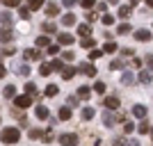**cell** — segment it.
<instances>
[{
	"label": "cell",
	"mask_w": 153,
	"mask_h": 146,
	"mask_svg": "<svg viewBox=\"0 0 153 146\" xmlns=\"http://www.w3.org/2000/svg\"><path fill=\"white\" fill-rule=\"evenodd\" d=\"M0 139L5 142V144H16V142L21 139L19 128H2V133H0Z\"/></svg>",
	"instance_id": "1"
},
{
	"label": "cell",
	"mask_w": 153,
	"mask_h": 146,
	"mask_svg": "<svg viewBox=\"0 0 153 146\" xmlns=\"http://www.w3.org/2000/svg\"><path fill=\"white\" fill-rule=\"evenodd\" d=\"M59 144L62 146H78V135H73V133L59 135Z\"/></svg>",
	"instance_id": "2"
},
{
	"label": "cell",
	"mask_w": 153,
	"mask_h": 146,
	"mask_svg": "<svg viewBox=\"0 0 153 146\" xmlns=\"http://www.w3.org/2000/svg\"><path fill=\"white\" fill-rule=\"evenodd\" d=\"M14 103H16V107H19V110H25V107H30V105H32V98L23 94V96H16Z\"/></svg>",
	"instance_id": "3"
},
{
	"label": "cell",
	"mask_w": 153,
	"mask_h": 146,
	"mask_svg": "<svg viewBox=\"0 0 153 146\" xmlns=\"http://www.w3.org/2000/svg\"><path fill=\"white\" fill-rule=\"evenodd\" d=\"M78 71H80V73H85V76H89V78H94L96 73H98L94 64H80V66H78Z\"/></svg>",
	"instance_id": "4"
},
{
	"label": "cell",
	"mask_w": 153,
	"mask_h": 146,
	"mask_svg": "<svg viewBox=\"0 0 153 146\" xmlns=\"http://www.w3.org/2000/svg\"><path fill=\"white\" fill-rule=\"evenodd\" d=\"M119 105H121V101H119L117 96H108V98H105V107L108 110H119Z\"/></svg>",
	"instance_id": "5"
},
{
	"label": "cell",
	"mask_w": 153,
	"mask_h": 146,
	"mask_svg": "<svg viewBox=\"0 0 153 146\" xmlns=\"http://www.w3.org/2000/svg\"><path fill=\"white\" fill-rule=\"evenodd\" d=\"M23 57H25V62H32V59H39L41 55H39V50H37V48H25Z\"/></svg>",
	"instance_id": "6"
},
{
	"label": "cell",
	"mask_w": 153,
	"mask_h": 146,
	"mask_svg": "<svg viewBox=\"0 0 153 146\" xmlns=\"http://www.w3.org/2000/svg\"><path fill=\"white\" fill-rule=\"evenodd\" d=\"M14 39V32L9 30V27H2L0 30V44H7V41H12Z\"/></svg>",
	"instance_id": "7"
},
{
	"label": "cell",
	"mask_w": 153,
	"mask_h": 146,
	"mask_svg": "<svg viewBox=\"0 0 153 146\" xmlns=\"http://www.w3.org/2000/svg\"><path fill=\"white\" fill-rule=\"evenodd\" d=\"M25 96H30V98H37L39 96V89L34 82H25Z\"/></svg>",
	"instance_id": "8"
},
{
	"label": "cell",
	"mask_w": 153,
	"mask_h": 146,
	"mask_svg": "<svg viewBox=\"0 0 153 146\" xmlns=\"http://www.w3.org/2000/svg\"><path fill=\"white\" fill-rule=\"evenodd\" d=\"M78 34H80V37H85V39H89L91 25H89V23H80V25H78Z\"/></svg>",
	"instance_id": "9"
},
{
	"label": "cell",
	"mask_w": 153,
	"mask_h": 146,
	"mask_svg": "<svg viewBox=\"0 0 153 146\" xmlns=\"http://www.w3.org/2000/svg\"><path fill=\"white\" fill-rule=\"evenodd\" d=\"M114 146H140V142H137V139H123V137H117Z\"/></svg>",
	"instance_id": "10"
},
{
	"label": "cell",
	"mask_w": 153,
	"mask_h": 146,
	"mask_svg": "<svg viewBox=\"0 0 153 146\" xmlns=\"http://www.w3.org/2000/svg\"><path fill=\"white\" fill-rule=\"evenodd\" d=\"M135 39L137 41H151V32L149 30H135Z\"/></svg>",
	"instance_id": "11"
},
{
	"label": "cell",
	"mask_w": 153,
	"mask_h": 146,
	"mask_svg": "<svg viewBox=\"0 0 153 146\" xmlns=\"http://www.w3.org/2000/svg\"><path fill=\"white\" fill-rule=\"evenodd\" d=\"M57 14H59V5H55V2L46 5V16H57Z\"/></svg>",
	"instance_id": "12"
},
{
	"label": "cell",
	"mask_w": 153,
	"mask_h": 146,
	"mask_svg": "<svg viewBox=\"0 0 153 146\" xmlns=\"http://www.w3.org/2000/svg\"><path fill=\"white\" fill-rule=\"evenodd\" d=\"M59 76H62L64 80H71V78L76 76V69H71V66H64V69L59 71Z\"/></svg>",
	"instance_id": "13"
},
{
	"label": "cell",
	"mask_w": 153,
	"mask_h": 146,
	"mask_svg": "<svg viewBox=\"0 0 153 146\" xmlns=\"http://www.w3.org/2000/svg\"><path fill=\"white\" fill-rule=\"evenodd\" d=\"M133 114L137 116V119H144V116H146V107H144V105H133Z\"/></svg>",
	"instance_id": "14"
},
{
	"label": "cell",
	"mask_w": 153,
	"mask_h": 146,
	"mask_svg": "<svg viewBox=\"0 0 153 146\" xmlns=\"http://www.w3.org/2000/svg\"><path fill=\"white\" fill-rule=\"evenodd\" d=\"M57 39H59V44H62V46H71V44H73V37H71L69 32H62Z\"/></svg>",
	"instance_id": "15"
},
{
	"label": "cell",
	"mask_w": 153,
	"mask_h": 146,
	"mask_svg": "<svg viewBox=\"0 0 153 146\" xmlns=\"http://www.w3.org/2000/svg\"><path fill=\"white\" fill-rule=\"evenodd\" d=\"M96 116V110L94 107H82V119L85 121H91Z\"/></svg>",
	"instance_id": "16"
},
{
	"label": "cell",
	"mask_w": 153,
	"mask_h": 146,
	"mask_svg": "<svg viewBox=\"0 0 153 146\" xmlns=\"http://www.w3.org/2000/svg\"><path fill=\"white\" fill-rule=\"evenodd\" d=\"M2 94H5V98H16V87H14V84H7V87L2 89Z\"/></svg>",
	"instance_id": "17"
},
{
	"label": "cell",
	"mask_w": 153,
	"mask_h": 146,
	"mask_svg": "<svg viewBox=\"0 0 153 146\" xmlns=\"http://www.w3.org/2000/svg\"><path fill=\"white\" fill-rule=\"evenodd\" d=\"M34 114H37V119H41V121H44V119H48V114H51V112H48V107H44V105H39Z\"/></svg>",
	"instance_id": "18"
},
{
	"label": "cell",
	"mask_w": 153,
	"mask_h": 146,
	"mask_svg": "<svg viewBox=\"0 0 153 146\" xmlns=\"http://www.w3.org/2000/svg\"><path fill=\"white\" fill-rule=\"evenodd\" d=\"M89 96H91V89H89V87H80V89H78V98H82V101H87Z\"/></svg>",
	"instance_id": "19"
},
{
	"label": "cell",
	"mask_w": 153,
	"mask_h": 146,
	"mask_svg": "<svg viewBox=\"0 0 153 146\" xmlns=\"http://www.w3.org/2000/svg\"><path fill=\"white\" fill-rule=\"evenodd\" d=\"M130 12H133V7H130V5H121V7H119V16H121V19H128Z\"/></svg>",
	"instance_id": "20"
},
{
	"label": "cell",
	"mask_w": 153,
	"mask_h": 146,
	"mask_svg": "<svg viewBox=\"0 0 153 146\" xmlns=\"http://www.w3.org/2000/svg\"><path fill=\"white\" fill-rule=\"evenodd\" d=\"M103 123H105L108 128H112V126L117 123V116H112V114H103Z\"/></svg>",
	"instance_id": "21"
},
{
	"label": "cell",
	"mask_w": 153,
	"mask_h": 146,
	"mask_svg": "<svg viewBox=\"0 0 153 146\" xmlns=\"http://www.w3.org/2000/svg\"><path fill=\"white\" fill-rule=\"evenodd\" d=\"M59 94V89H57V84H48V87H46V96H57Z\"/></svg>",
	"instance_id": "22"
},
{
	"label": "cell",
	"mask_w": 153,
	"mask_h": 146,
	"mask_svg": "<svg viewBox=\"0 0 153 146\" xmlns=\"http://www.w3.org/2000/svg\"><path fill=\"white\" fill-rule=\"evenodd\" d=\"M151 71H142V73H140V82H144V84H149V82H151Z\"/></svg>",
	"instance_id": "23"
},
{
	"label": "cell",
	"mask_w": 153,
	"mask_h": 146,
	"mask_svg": "<svg viewBox=\"0 0 153 146\" xmlns=\"http://www.w3.org/2000/svg\"><path fill=\"white\" fill-rule=\"evenodd\" d=\"M59 119H62V121H69L71 119V110L69 107H59Z\"/></svg>",
	"instance_id": "24"
},
{
	"label": "cell",
	"mask_w": 153,
	"mask_h": 146,
	"mask_svg": "<svg viewBox=\"0 0 153 146\" xmlns=\"http://www.w3.org/2000/svg\"><path fill=\"white\" fill-rule=\"evenodd\" d=\"M51 71H53V69H51V64H46V62L39 66V73H41L44 78H46V76H51Z\"/></svg>",
	"instance_id": "25"
},
{
	"label": "cell",
	"mask_w": 153,
	"mask_h": 146,
	"mask_svg": "<svg viewBox=\"0 0 153 146\" xmlns=\"http://www.w3.org/2000/svg\"><path fill=\"white\" fill-rule=\"evenodd\" d=\"M19 16L21 19H30V9L25 5H19Z\"/></svg>",
	"instance_id": "26"
},
{
	"label": "cell",
	"mask_w": 153,
	"mask_h": 146,
	"mask_svg": "<svg viewBox=\"0 0 153 146\" xmlns=\"http://www.w3.org/2000/svg\"><path fill=\"white\" fill-rule=\"evenodd\" d=\"M41 30H44L46 34H53V32H55V23H41Z\"/></svg>",
	"instance_id": "27"
},
{
	"label": "cell",
	"mask_w": 153,
	"mask_h": 146,
	"mask_svg": "<svg viewBox=\"0 0 153 146\" xmlns=\"http://www.w3.org/2000/svg\"><path fill=\"white\" fill-rule=\"evenodd\" d=\"M103 53H117V44L114 41H108V44L103 46Z\"/></svg>",
	"instance_id": "28"
},
{
	"label": "cell",
	"mask_w": 153,
	"mask_h": 146,
	"mask_svg": "<svg viewBox=\"0 0 153 146\" xmlns=\"http://www.w3.org/2000/svg\"><path fill=\"white\" fill-rule=\"evenodd\" d=\"M0 55H2V57H12L14 55V46H5V48L0 50Z\"/></svg>",
	"instance_id": "29"
},
{
	"label": "cell",
	"mask_w": 153,
	"mask_h": 146,
	"mask_svg": "<svg viewBox=\"0 0 153 146\" xmlns=\"http://www.w3.org/2000/svg\"><path fill=\"white\" fill-rule=\"evenodd\" d=\"M149 130H151V126H149L146 121H142L140 126H137V133H142V135H146V133H149Z\"/></svg>",
	"instance_id": "30"
},
{
	"label": "cell",
	"mask_w": 153,
	"mask_h": 146,
	"mask_svg": "<svg viewBox=\"0 0 153 146\" xmlns=\"http://www.w3.org/2000/svg\"><path fill=\"white\" fill-rule=\"evenodd\" d=\"M80 44H82V48H91V50H94V46H96V41H94V39H82V41H80Z\"/></svg>",
	"instance_id": "31"
},
{
	"label": "cell",
	"mask_w": 153,
	"mask_h": 146,
	"mask_svg": "<svg viewBox=\"0 0 153 146\" xmlns=\"http://www.w3.org/2000/svg\"><path fill=\"white\" fill-rule=\"evenodd\" d=\"M121 82H123V84H133V82H135V76H133V73H123Z\"/></svg>",
	"instance_id": "32"
},
{
	"label": "cell",
	"mask_w": 153,
	"mask_h": 146,
	"mask_svg": "<svg viewBox=\"0 0 153 146\" xmlns=\"http://www.w3.org/2000/svg\"><path fill=\"white\" fill-rule=\"evenodd\" d=\"M62 21H64V25H76V16L73 14H66Z\"/></svg>",
	"instance_id": "33"
},
{
	"label": "cell",
	"mask_w": 153,
	"mask_h": 146,
	"mask_svg": "<svg viewBox=\"0 0 153 146\" xmlns=\"http://www.w3.org/2000/svg\"><path fill=\"white\" fill-rule=\"evenodd\" d=\"M103 25H112V23H114V16H112V14H103Z\"/></svg>",
	"instance_id": "34"
},
{
	"label": "cell",
	"mask_w": 153,
	"mask_h": 146,
	"mask_svg": "<svg viewBox=\"0 0 153 146\" xmlns=\"http://www.w3.org/2000/svg\"><path fill=\"white\" fill-rule=\"evenodd\" d=\"M130 30H133V27L128 25V23H121V25L117 27V32H119V34H128V32H130Z\"/></svg>",
	"instance_id": "35"
},
{
	"label": "cell",
	"mask_w": 153,
	"mask_h": 146,
	"mask_svg": "<svg viewBox=\"0 0 153 146\" xmlns=\"http://www.w3.org/2000/svg\"><path fill=\"white\" fill-rule=\"evenodd\" d=\"M41 7H44V2H41V0H32L27 9H30V12H34V9H41Z\"/></svg>",
	"instance_id": "36"
},
{
	"label": "cell",
	"mask_w": 153,
	"mask_h": 146,
	"mask_svg": "<svg viewBox=\"0 0 153 146\" xmlns=\"http://www.w3.org/2000/svg\"><path fill=\"white\" fill-rule=\"evenodd\" d=\"M48 44H51V39L46 37V34H44V37H39V39H37V46H39V48H44V46H48Z\"/></svg>",
	"instance_id": "37"
},
{
	"label": "cell",
	"mask_w": 153,
	"mask_h": 146,
	"mask_svg": "<svg viewBox=\"0 0 153 146\" xmlns=\"http://www.w3.org/2000/svg\"><path fill=\"white\" fill-rule=\"evenodd\" d=\"M27 135H30V139H39V137H41L44 133H41V130H37V128H32V130H30Z\"/></svg>",
	"instance_id": "38"
},
{
	"label": "cell",
	"mask_w": 153,
	"mask_h": 146,
	"mask_svg": "<svg viewBox=\"0 0 153 146\" xmlns=\"http://www.w3.org/2000/svg\"><path fill=\"white\" fill-rule=\"evenodd\" d=\"M94 91H96V94H103V91H105V84H103L101 80H98V82L94 84Z\"/></svg>",
	"instance_id": "39"
},
{
	"label": "cell",
	"mask_w": 153,
	"mask_h": 146,
	"mask_svg": "<svg viewBox=\"0 0 153 146\" xmlns=\"http://www.w3.org/2000/svg\"><path fill=\"white\" fill-rule=\"evenodd\" d=\"M51 69H55V71H62V69H64V64H62V59H55V62L51 64Z\"/></svg>",
	"instance_id": "40"
},
{
	"label": "cell",
	"mask_w": 153,
	"mask_h": 146,
	"mask_svg": "<svg viewBox=\"0 0 153 146\" xmlns=\"http://www.w3.org/2000/svg\"><path fill=\"white\" fill-rule=\"evenodd\" d=\"M133 130H135V123L126 121V123H123V133H133Z\"/></svg>",
	"instance_id": "41"
},
{
	"label": "cell",
	"mask_w": 153,
	"mask_h": 146,
	"mask_svg": "<svg viewBox=\"0 0 153 146\" xmlns=\"http://www.w3.org/2000/svg\"><path fill=\"white\" fill-rule=\"evenodd\" d=\"M101 55H103V50H96V48H94V50L89 53V59H98Z\"/></svg>",
	"instance_id": "42"
},
{
	"label": "cell",
	"mask_w": 153,
	"mask_h": 146,
	"mask_svg": "<svg viewBox=\"0 0 153 146\" xmlns=\"http://www.w3.org/2000/svg\"><path fill=\"white\" fill-rule=\"evenodd\" d=\"M41 139H44L46 144H51V142H53V133H44V135H41Z\"/></svg>",
	"instance_id": "43"
},
{
	"label": "cell",
	"mask_w": 153,
	"mask_h": 146,
	"mask_svg": "<svg viewBox=\"0 0 153 146\" xmlns=\"http://www.w3.org/2000/svg\"><path fill=\"white\" fill-rule=\"evenodd\" d=\"M2 5H5V7H19V0H5Z\"/></svg>",
	"instance_id": "44"
},
{
	"label": "cell",
	"mask_w": 153,
	"mask_h": 146,
	"mask_svg": "<svg viewBox=\"0 0 153 146\" xmlns=\"http://www.w3.org/2000/svg\"><path fill=\"white\" fill-rule=\"evenodd\" d=\"M121 66H123V64L119 62V59H114V62L110 64V69H112V71H117V69H121Z\"/></svg>",
	"instance_id": "45"
},
{
	"label": "cell",
	"mask_w": 153,
	"mask_h": 146,
	"mask_svg": "<svg viewBox=\"0 0 153 146\" xmlns=\"http://www.w3.org/2000/svg\"><path fill=\"white\" fill-rule=\"evenodd\" d=\"M146 66H149V71L153 73V55H146Z\"/></svg>",
	"instance_id": "46"
},
{
	"label": "cell",
	"mask_w": 153,
	"mask_h": 146,
	"mask_svg": "<svg viewBox=\"0 0 153 146\" xmlns=\"http://www.w3.org/2000/svg\"><path fill=\"white\" fill-rule=\"evenodd\" d=\"M27 73H30V66H21L19 69V76H27Z\"/></svg>",
	"instance_id": "47"
},
{
	"label": "cell",
	"mask_w": 153,
	"mask_h": 146,
	"mask_svg": "<svg viewBox=\"0 0 153 146\" xmlns=\"http://www.w3.org/2000/svg\"><path fill=\"white\" fill-rule=\"evenodd\" d=\"M48 53H51V55H57L59 48H57V46H48Z\"/></svg>",
	"instance_id": "48"
},
{
	"label": "cell",
	"mask_w": 153,
	"mask_h": 146,
	"mask_svg": "<svg viewBox=\"0 0 153 146\" xmlns=\"http://www.w3.org/2000/svg\"><path fill=\"white\" fill-rule=\"evenodd\" d=\"M82 7H85V9H89V7H94V2H91V0H82Z\"/></svg>",
	"instance_id": "49"
},
{
	"label": "cell",
	"mask_w": 153,
	"mask_h": 146,
	"mask_svg": "<svg viewBox=\"0 0 153 146\" xmlns=\"http://www.w3.org/2000/svg\"><path fill=\"white\" fill-rule=\"evenodd\" d=\"M121 55H123V57H130V55H133V50H130V48H123Z\"/></svg>",
	"instance_id": "50"
},
{
	"label": "cell",
	"mask_w": 153,
	"mask_h": 146,
	"mask_svg": "<svg viewBox=\"0 0 153 146\" xmlns=\"http://www.w3.org/2000/svg\"><path fill=\"white\" fill-rule=\"evenodd\" d=\"M73 57H76V55H73V53H71V50H66V53H64V59H69V62H71V59H73Z\"/></svg>",
	"instance_id": "51"
},
{
	"label": "cell",
	"mask_w": 153,
	"mask_h": 146,
	"mask_svg": "<svg viewBox=\"0 0 153 146\" xmlns=\"http://www.w3.org/2000/svg\"><path fill=\"white\" fill-rule=\"evenodd\" d=\"M87 21H89V23H94V21H98V16H96V14H87Z\"/></svg>",
	"instance_id": "52"
},
{
	"label": "cell",
	"mask_w": 153,
	"mask_h": 146,
	"mask_svg": "<svg viewBox=\"0 0 153 146\" xmlns=\"http://www.w3.org/2000/svg\"><path fill=\"white\" fill-rule=\"evenodd\" d=\"M130 64H133V66H137V69H140V66H142V62H140V59H137V57H133V59H130Z\"/></svg>",
	"instance_id": "53"
},
{
	"label": "cell",
	"mask_w": 153,
	"mask_h": 146,
	"mask_svg": "<svg viewBox=\"0 0 153 146\" xmlns=\"http://www.w3.org/2000/svg\"><path fill=\"white\" fill-rule=\"evenodd\" d=\"M9 19H12V16H7V14H0V23H7Z\"/></svg>",
	"instance_id": "54"
},
{
	"label": "cell",
	"mask_w": 153,
	"mask_h": 146,
	"mask_svg": "<svg viewBox=\"0 0 153 146\" xmlns=\"http://www.w3.org/2000/svg\"><path fill=\"white\" fill-rule=\"evenodd\" d=\"M98 12L105 14V12H108V5H105V2H101V5H98Z\"/></svg>",
	"instance_id": "55"
},
{
	"label": "cell",
	"mask_w": 153,
	"mask_h": 146,
	"mask_svg": "<svg viewBox=\"0 0 153 146\" xmlns=\"http://www.w3.org/2000/svg\"><path fill=\"white\" fill-rule=\"evenodd\" d=\"M5 76H7V69L2 66V62H0V78H5Z\"/></svg>",
	"instance_id": "56"
},
{
	"label": "cell",
	"mask_w": 153,
	"mask_h": 146,
	"mask_svg": "<svg viewBox=\"0 0 153 146\" xmlns=\"http://www.w3.org/2000/svg\"><path fill=\"white\" fill-rule=\"evenodd\" d=\"M149 133H151V135H153V126H151V130H149Z\"/></svg>",
	"instance_id": "57"
}]
</instances>
